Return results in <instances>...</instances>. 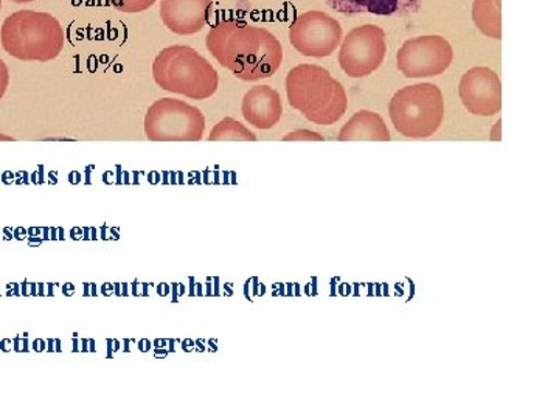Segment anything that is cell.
Returning a JSON list of instances; mask_svg holds the SVG:
<instances>
[{"instance_id": "6da1fadb", "label": "cell", "mask_w": 559, "mask_h": 419, "mask_svg": "<svg viewBox=\"0 0 559 419\" xmlns=\"http://www.w3.org/2000/svg\"><path fill=\"white\" fill-rule=\"evenodd\" d=\"M205 46L223 68L249 83L271 79L283 62L277 36L246 21H219L210 28Z\"/></svg>"}, {"instance_id": "7a4b0ae2", "label": "cell", "mask_w": 559, "mask_h": 419, "mask_svg": "<svg viewBox=\"0 0 559 419\" xmlns=\"http://www.w3.org/2000/svg\"><path fill=\"white\" fill-rule=\"evenodd\" d=\"M286 95L294 109L319 127H330L345 116L347 92L329 70L316 64H300L286 75Z\"/></svg>"}, {"instance_id": "3957f363", "label": "cell", "mask_w": 559, "mask_h": 419, "mask_svg": "<svg viewBox=\"0 0 559 419\" xmlns=\"http://www.w3.org/2000/svg\"><path fill=\"white\" fill-rule=\"evenodd\" d=\"M66 35L62 25L50 13L20 10L0 27L2 49L20 61L49 62L60 57Z\"/></svg>"}, {"instance_id": "277c9868", "label": "cell", "mask_w": 559, "mask_h": 419, "mask_svg": "<svg viewBox=\"0 0 559 419\" xmlns=\"http://www.w3.org/2000/svg\"><path fill=\"white\" fill-rule=\"evenodd\" d=\"M153 79L162 91L190 100H207L218 91L219 76L212 62L189 46L159 51L153 62Z\"/></svg>"}, {"instance_id": "5b68a950", "label": "cell", "mask_w": 559, "mask_h": 419, "mask_svg": "<svg viewBox=\"0 0 559 419\" xmlns=\"http://www.w3.org/2000/svg\"><path fill=\"white\" fill-rule=\"evenodd\" d=\"M389 116L403 137H432L443 123V94L432 83L403 87L390 100Z\"/></svg>"}, {"instance_id": "8992f818", "label": "cell", "mask_w": 559, "mask_h": 419, "mask_svg": "<svg viewBox=\"0 0 559 419\" xmlns=\"http://www.w3.org/2000/svg\"><path fill=\"white\" fill-rule=\"evenodd\" d=\"M204 131V113L189 103L160 98L146 110L145 135L151 142H200Z\"/></svg>"}, {"instance_id": "52a82bcc", "label": "cell", "mask_w": 559, "mask_h": 419, "mask_svg": "<svg viewBox=\"0 0 559 419\" xmlns=\"http://www.w3.org/2000/svg\"><path fill=\"white\" fill-rule=\"evenodd\" d=\"M340 65L349 79H366L381 68L388 53L385 32L377 25L366 24L353 28L342 38Z\"/></svg>"}, {"instance_id": "ba28073f", "label": "cell", "mask_w": 559, "mask_h": 419, "mask_svg": "<svg viewBox=\"0 0 559 419\" xmlns=\"http://www.w3.org/2000/svg\"><path fill=\"white\" fill-rule=\"evenodd\" d=\"M454 49L440 35L418 36L406 40L396 53V68L406 79H430L451 68Z\"/></svg>"}, {"instance_id": "9c48e42d", "label": "cell", "mask_w": 559, "mask_h": 419, "mask_svg": "<svg viewBox=\"0 0 559 419\" xmlns=\"http://www.w3.org/2000/svg\"><path fill=\"white\" fill-rule=\"evenodd\" d=\"M342 38L344 32L340 21L319 10L300 14L289 27V40L294 49L308 58L331 57L340 49Z\"/></svg>"}, {"instance_id": "30bf717a", "label": "cell", "mask_w": 559, "mask_h": 419, "mask_svg": "<svg viewBox=\"0 0 559 419\" xmlns=\"http://www.w3.org/2000/svg\"><path fill=\"white\" fill-rule=\"evenodd\" d=\"M460 100L473 116L492 117L502 109V83L489 68H473L459 84Z\"/></svg>"}, {"instance_id": "8fae6325", "label": "cell", "mask_w": 559, "mask_h": 419, "mask_svg": "<svg viewBox=\"0 0 559 419\" xmlns=\"http://www.w3.org/2000/svg\"><path fill=\"white\" fill-rule=\"evenodd\" d=\"M213 0H160V21L171 33L191 36L209 24Z\"/></svg>"}, {"instance_id": "7c38bea8", "label": "cell", "mask_w": 559, "mask_h": 419, "mask_svg": "<svg viewBox=\"0 0 559 419\" xmlns=\"http://www.w3.org/2000/svg\"><path fill=\"white\" fill-rule=\"evenodd\" d=\"M241 113L245 120L257 130H271L282 119V98L271 86L252 87L242 98Z\"/></svg>"}, {"instance_id": "4fadbf2b", "label": "cell", "mask_w": 559, "mask_h": 419, "mask_svg": "<svg viewBox=\"0 0 559 419\" xmlns=\"http://www.w3.org/2000/svg\"><path fill=\"white\" fill-rule=\"evenodd\" d=\"M326 5L348 17L360 16V14L407 17L417 13L421 0H326Z\"/></svg>"}, {"instance_id": "5bb4252c", "label": "cell", "mask_w": 559, "mask_h": 419, "mask_svg": "<svg viewBox=\"0 0 559 419\" xmlns=\"http://www.w3.org/2000/svg\"><path fill=\"white\" fill-rule=\"evenodd\" d=\"M389 128L380 113L359 110L342 127L340 142H390Z\"/></svg>"}, {"instance_id": "9a60e30c", "label": "cell", "mask_w": 559, "mask_h": 419, "mask_svg": "<svg viewBox=\"0 0 559 419\" xmlns=\"http://www.w3.org/2000/svg\"><path fill=\"white\" fill-rule=\"evenodd\" d=\"M471 16L476 27L487 38L502 39V2L500 0H474Z\"/></svg>"}, {"instance_id": "2e32d148", "label": "cell", "mask_w": 559, "mask_h": 419, "mask_svg": "<svg viewBox=\"0 0 559 419\" xmlns=\"http://www.w3.org/2000/svg\"><path fill=\"white\" fill-rule=\"evenodd\" d=\"M210 142H257V135L240 121L226 117L210 132Z\"/></svg>"}, {"instance_id": "e0dca14e", "label": "cell", "mask_w": 559, "mask_h": 419, "mask_svg": "<svg viewBox=\"0 0 559 419\" xmlns=\"http://www.w3.org/2000/svg\"><path fill=\"white\" fill-rule=\"evenodd\" d=\"M156 2L157 0H108L112 9L127 14L143 13V11L150 10Z\"/></svg>"}, {"instance_id": "ac0fdd59", "label": "cell", "mask_w": 559, "mask_h": 419, "mask_svg": "<svg viewBox=\"0 0 559 419\" xmlns=\"http://www.w3.org/2000/svg\"><path fill=\"white\" fill-rule=\"evenodd\" d=\"M282 140L283 142H323L325 139L318 134V132L299 130L289 132V134H286Z\"/></svg>"}, {"instance_id": "d6986e66", "label": "cell", "mask_w": 559, "mask_h": 419, "mask_svg": "<svg viewBox=\"0 0 559 419\" xmlns=\"http://www.w3.org/2000/svg\"><path fill=\"white\" fill-rule=\"evenodd\" d=\"M9 84H10L9 68H7L5 62L0 60V100H2L3 95H5L7 89H9Z\"/></svg>"}, {"instance_id": "ffe728a7", "label": "cell", "mask_w": 559, "mask_h": 419, "mask_svg": "<svg viewBox=\"0 0 559 419\" xmlns=\"http://www.w3.org/2000/svg\"><path fill=\"white\" fill-rule=\"evenodd\" d=\"M500 124H502V120H499L498 123L495 124V128H492L491 137H489L492 142H500V140H502V134H500Z\"/></svg>"}, {"instance_id": "44dd1931", "label": "cell", "mask_w": 559, "mask_h": 419, "mask_svg": "<svg viewBox=\"0 0 559 419\" xmlns=\"http://www.w3.org/2000/svg\"><path fill=\"white\" fill-rule=\"evenodd\" d=\"M43 345H44V342L43 340H36L35 342V349L36 351H43Z\"/></svg>"}, {"instance_id": "7402d4cb", "label": "cell", "mask_w": 559, "mask_h": 419, "mask_svg": "<svg viewBox=\"0 0 559 419\" xmlns=\"http://www.w3.org/2000/svg\"><path fill=\"white\" fill-rule=\"evenodd\" d=\"M11 2H14V3H31V2H35V0H11Z\"/></svg>"}, {"instance_id": "603a6c76", "label": "cell", "mask_w": 559, "mask_h": 419, "mask_svg": "<svg viewBox=\"0 0 559 419\" xmlns=\"http://www.w3.org/2000/svg\"><path fill=\"white\" fill-rule=\"evenodd\" d=\"M0 140H11V139L5 137V135H0Z\"/></svg>"}, {"instance_id": "cb8c5ba5", "label": "cell", "mask_w": 559, "mask_h": 419, "mask_svg": "<svg viewBox=\"0 0 559 419\" xmlns=\"http://www.w3.org/2000/svg\"><path fill=\"white\" fill-rule=\"evenodd\" d=\"M0 10H2V0H0Z\"/></svg>"}]
</instances>
